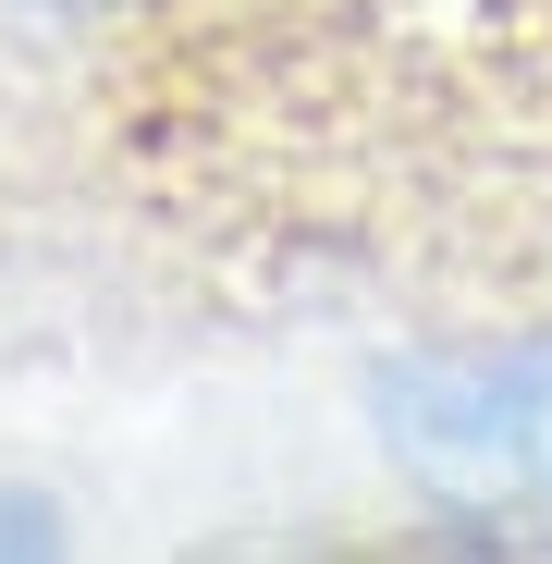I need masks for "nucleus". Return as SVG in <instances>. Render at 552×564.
Segmentation results:
<instances>
[{"label":"nucleus","mask_w":552,"mask_h":564,"mask_svg":"<svg viewBox=\"0 0 552 564\" xmlns=\"http://www.w3.org/2000/svg\"><path fill=\"white\" fill-rule=\"evenodd\" d=\"M393 454H418L454 491H528L552 466V356H430L393 393Z\"/></svg>","instance_id":"obj_1"},{"label":"nucleus","mask_w":552,"mask_h":564,"mask_svg":"<svg viewBox=\"0 0 552 564\" xmlns=\"http://www.w3.org/2000/svg\"><path fill=\"white\" fill-rule=\"evenodd\" d=\"M0 13H25V25H50V37H136V25L172 13V0H0Z\"/></svg>","instance_id":"obj_2"},{"label":"nucleus","mask_w":552,"mask_h":564,"mask_svg":"<svg viewBox=\"0 0 552 564\" xmlns=\"http://www.w3.org/2000/svg\"><path fill=\"white\" fill-rule=\"evenodd\" d=\"M0 552H62V503L50 491H0Z\"/></svg>","instance_id":"obj_3"}]
</instances>
